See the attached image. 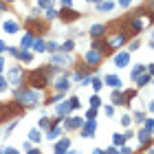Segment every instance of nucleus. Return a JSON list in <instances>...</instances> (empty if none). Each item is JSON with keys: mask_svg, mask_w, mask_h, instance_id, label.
Returning a JSON list of instances; mask_svg holds the SVG:
<instances>
[{"mask_svg": "<svg viewBox=\"0 0 154 154\" xmlns=\"http://www.w3.org/2000/svg\"><path fill=\"white\" fill-rule=\"evenodd\" d=\"M46 68H40V71H33L31 75H29V82H31V86H35V88H44L46 86Z\"/></svg>", "mask_w": 154, "mask_h": 154, "instance_id": "f257e3e1", "label": "nucleus"}, {"mask_svg": "<svg viewBox=\"0 0 154 154\" xmlns=\"http://www.w3.org/2000/svg\"><path fill=\"white\" fill-rule=\"evenodd\" d=\"M15 97H18V101H27V104H35L38 101V95L31 93V90H18Z\"/></svg>", "mask_w": 154, "mask_h": 154, "instance_id": "f03ea898", "label": "nucleus"}, {"mask_svg": "<svg viewBox=\"0 0 154 154\" xmlns=\"http://www.w3.org/2000/svg\"><path fill=\"white\" fill-rule=\"evenodd\" d=\"M99 60H101V55L97 53V51H88L86 53V62H90V64H97Z\"/></svg>", "mask_w": 154, "mask_h": 154, "instance_id": "7ed1b4c3", "label": "nucleus"}, {"mask_svg": "<svg viewBox=\"0 0 154 154\" xmlns=\"http://www.w3.org/2000/svg\"><path fill=\"white\" fill-rule=\"evenodd\" d=\"M53 64H57V66H66V64H71V60H68L66 55H55V57H53Z\"/></svg>", "mask_w": 154, "mask_h": 154, "instance_id": "20e7f679", "label": "nucleus"}, {"mask_svg": "<svg viewBox=\"0 0 154 154\" xmlns=\"http://www.w3.org/2000/svg\"><path fill=\"white\" fill-rule=\"evenodd\" d=\"M117 66L119 68H123V66H128V53H121V55H117Z\"/></svg>", "mask_w": 154, "mask_h": 154, "instance_id": "39448f33", "label": "nucleus"}, {"mask_svg": "<svg viewBox=\"0 0 154 154\" xmlns=\"http://www.w3.org/2000/svg\"><path fill=\"white\" fill-rule=\"evenodd\" d=\"M77 18V13H75V11H62V20H64V22H71V20H75Z\"/></svg>", "mask_w": 154, "mask_h": 154, "instance_id": "423d86ee", "label": "nucleus"}, {"mask_svg": "<svg viewBox=\"0 0 154 154\" xmlns=\"http://www.w3.org/2000/svg\"><path fill=\"white\" fill-rule=\"evenodd\" d=\"M29 27H31V31H35V33H42L44 31V27L40 24V22H33V20H29Z\"/></svg>", "mask_w": 154, "mask_h": 154, "instance_id": "0eeeda50", "label": "nucleus"}, {"mask_svg": "<svg viewBox=\"0 0 154 154\" xmlns=\"http://www.w3.org/2000/svg\"><path fill=\"white\" fill-rule=\"evenodd\" d=\"M4 31L7 33H15L18 31V24H15V22H7V24H4Z\"/></svg>", "mask_w": 154, "mask_h": 154, "instance_id": "6e6552de", "label": "nucleus"}, {"mask_svg": "<svg viewBox=\"0 0 154 154\" xmlns=\"http://www.w3.org/2000/svg\"><path fill=\"white\" fill-rule=\"evenodd\" d=\"M104 31H106V29H104L101 24H95V27H93V35H95V38H99V35H101Z\"/></svg>", "mask_w": 154, "mask_h": 154, "instance_id": "1a4fd4ad", "label": "nucleus"}, {"mask_svg": "<svg viewBox=\"0 0 154 154\" xmlns=\"http://www.w3.org/2000/svg\"><path fill=\"white\" fill-rule=\"evenodd\" d=\"M9 77H11V84H15V79H20V68H13Z\"/></svg>", "mask_w": 154, "mask_h": 154, "instance_id": "9d476101", "label": "nucleus"}, {"mask_svg": "<svg viewBox=\"0 0 154 154\" xmlns=\"http://www.w3.org/2000/svg\"><path fill=\"white\" fill-rule=\"evenodd\" d=\"M108 84H110V86H119V79L110 75V77H108Z\"/></svg>", "mask_w": 154, "mask_h": 154, "instance_id": "9b49d317", "label": "nucleus"}, {"mask_svg": "<svg viewBox=\"0 0 154 154\" xmlns=\"http://www.w3.org/2000/svg\"><path fill=\"white\" fill-rule=\"evenodd\" d=\"M60 134V128H53V130H51V132H49V139H55V136H57Z\"/></svg>", "mask_w": 154, "mask_h": 154, "instance_id": "f8f14e48", "label": "nucleus"}, {"mask_svg": "<svg viewBox=\"0 0 154 154\" xmlns=\"http://www.w3.org/2000/svg\"><path fill=\"white\" fill-rule=\"evenodd\" d=\"M22 44H24V46H31V44H33V38H31V35H27V38H24V42H22Z\"/></svg>", "mask_w": 154, "mask_h": 154, "instance_id": "ddd939ff", "label": "nucleus"}, {"mask_svg": "<svg viewBox=\"0 0 154 154\" xmlns=\"http://www.w3.org/2000/svg\"><path fill=\"white\" fill-rule=\"evenodd\" d=\"M73 46H75V44H73V40H68V42H66V44H64V51H71V49H73Z\"/></svg>", "mask_w": 154, "mask_h": 154, "instance_id": "4468645a", "label": "nucleus"}, {"mask_svg": "<svg viewBox=\"0 0 154 154\" xmlns=\"http://www.w3.org/2000/svg\"><path fill=\"white\" fill-rule=\"evenodd\" d=\"M33 49H35V51H42V49H44V44H42V42H40V40H38V42L33 44Z\"/></svg>", "mask_w": 154, "mask_h": 154, "instance_id": "2eb2a0df", "label": "nucleus"}, {"mask_svg": "<svg viewBox=\"0 0 154 154\" xmlns=\"http://www.w3.org/2000/svg\"><path fill=\"white\" fill-rule=\"evenodd\" d=\"M31 139H33V141L40 139V132H38V130H31Z\"/></svg>", "mask_w": 154, "mask_h": 154, "instance_id": "dca6fc26", "label": "nucleus"}, {"mask_svg": "<svg viewBox=\"0 0 154 154\" xmlns=\"http://www.w3.org/2000/svg\"><path fill=\"white\" fill-rule=\"evenodd\" d=\"M121 154H132V150H130V147H123V150H121Z\"/></svg>", "mask_w": 154, "mask_h": 154, "instance_id": "f3484780", "label": "nucleus"}, {"mask_svg": "<svg viewBox=\"0 0 154 154\" xmlns=\"http://www.w3.org/2000/svg\"><path fill=\"white\" fill-rule=\"evenodd\" d=\"M0 90H4V79L0 77Z\"/></svg>", "mask_w": 154, "mask_h": 154, "instance_id": "a211bd4d", "label": "nucleus"}, {"mask_svg": "<svg viewBox=\"0 0 154 154\" xmlns=\"http://www.w3.org/2000/svg\"><path fill=\"white\" fill-rule=\"evenodd\" d=\"M119 2H121V4H123V7H125V4H128V2H130V0H119Z\"/></svg>", "mask_w": 154, "mask_h": 154, "instance_id": "6ab92c4d", "label": "nucleus"}, {"mask_svg": "<svg viewBox=\"0 0 154 154\" xmlns=\"http://www.w3.org/2000/svg\"><path fill=\"white\" fill-rule=\"evenodd\" d=\"M7 154H18V152H15V150H7Z\"/></svg>", "mask_w": 154, "mask_h": 154, "instance_id": "aec40b11", "label": "nucleus"}, {"mask_svg": "<svg viewBox=\"0 0 154 154\" xmlns=\"http://www.w3.org/2000/svg\"><path fill=\"white\" fill-rule=\"evenodd\" d=\"M29 154H40V150H31V152H29Z\"/></svg>", "mask_w": 154, "mask_h": 154, "instance_id": "412c9836", "label": "nucleus"}, {"mask_svg": "<svg viewBox=\"0 0 154 154\" xmlns=\"http://www.w3.org/2000/svg\"><path fill=\"white\" fill-rule=\"evenodd\" d=\"M108 154H117V152H115V150H108Z\"/></svg>", "mask_w": 154, "mask_h": 154, "instance_id": "4be33fe9", "label": "nucleus"}]
</instances>
